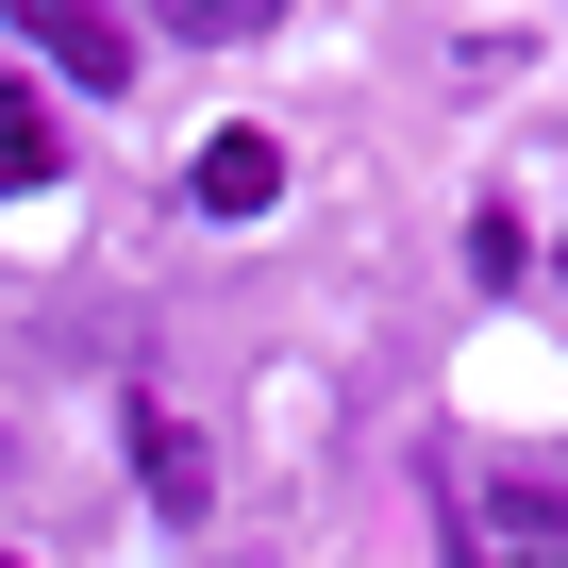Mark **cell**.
Instances as JSON below:
<instances>
[{"label":"cell","instance_id":"cell-1","mask_svg":"<svg viewBox=\"0 0 568 568\" xmlns=\"http://www.w3.org/2000/svg\"><path fill=\"white\" fill-rule=\"evenodd\" d=\"M18 34H34L84 101H134V18H118V0H18Z\"/></svg>","mask_w":568,"mask_h":568},{"label":"cell","instance_id":"cell-2","mask_svg":"<svg viewBox=\"0 0 568 568\" xmlns=\"http://www.w3.org/2000/svg\"><path fill=\"white\" fill-rule=\"evenodd\" d=\"M184 201H201V217H267V201H284V151H267V134L234 118V134H201V168H184Z\"/></svg>","mask_w":568,"mask_h":568},{"label":"cell","instance_id":"cell-3","mask_svg":"<svg viewBox=\"0 0 568 568\" xmlns=\"http://www.w3.org/2000/svg\"><path fill=\"white\" fill-rule=\"evenodd\" d=\"M134 468H151V501H168V518H217V468H201V435H184L168 402H134Z\"/></svg>","mask_w":568,"mask_h":568},{"label":"cell","instance_id":"cell-4","mask_svg":"<svg viewBox=\"0 0 568 568\" xmlns=\"http://www.w3.org/2000/svg\"><path fill=\"white\" fill-rule=\"evenodd\" d=\"M51 168H68V134H51L18 84H0V201H18V184H51Z\"/></svg>","mask_w":568,"mask_h":568},{"label":"cell","instance_id":"cell-5","mask_svg":"<svg viewBox=\"0 0 568 568\" xmlns=\"http://www.w3.org/2000/svg\"><path fill=\"white\" fill-rule=\"evenodd\" d=\"M151 18H168V34H201V51H234V34H267V18H284V0H151Z\"/></svg>","mask_w":568,"mask_h":568},{"label":"cell","instance_id":"cell-6","mask_svg":"<svg viewBox=\"0 0 568 568\" xmlns=\"http://www.w3.org/2000/svg\"><path fill=\"white\" fill-rule=\"evenodd\" d=\"M452 551H468V568H518V551H501V535H468V518H452Z\"/></svg>","mask_w":568,"mask_h":568},{"label":"cell","instance_id":"cell-7","mask_svg":"<svg viewBox=\"0 0 568 568\" xmlns=\"http://www.w3.org/2000/svg\"><path fill=\"white\" fill-rule=\"evenodd\" d=\"M0 568H18V551H0Z\"/></svg>","mask_w":568,"mask_h":568}]
</instances>
